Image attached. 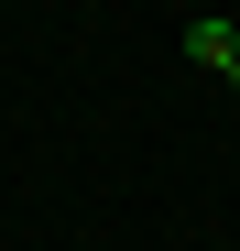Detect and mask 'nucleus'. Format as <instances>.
<instances>
[{
	"instance_id": "f257e3e1",
	"label": "nucleus",
	"mask_w": 240,
	"mask_h": 251,
	"mask_svg": "<svg viewBox=\"0 0 240 251\" xmlns=\"http://www.w3.org/2000/svg\"><path fill=\"white\" fill-rule=\"evenodd\" d=\"M186 55H196V76L240 88V22H229V11H196V22H186Z\"/></svg>"
}]
</instances>
